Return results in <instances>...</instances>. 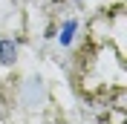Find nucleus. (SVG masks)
Here are the masks:
<instances>
[{"label":"nucleus","instance_id":"obj_1","mask_svg":"<svg viewBox=\"0 0 127 124\" xmlns=\"http://www.w3.org/2000/svg\"><path fill=\"white\" fill-rule=\"evenodd\" d=\"M0 55H3V61H12V55H15V46H12V43H9V40H3V43H0Z\"/></svg>","mask_w":127,"mask_h":124},{"label":"nucleus","instance_id":"obj_2","mask_svg":"<svg viewBox=\"0 0 127 124\" xmlns=\"http://www.w3.org/2000/svg\"><path fill=\"white\" fill-rule=\"evenodd\" d=\"M72 29H75V23H66V29H64V35H61V40H64V43H69V38H72Z\"/></svg>","mask_w":127,"mask_h":124}]
</instances>
